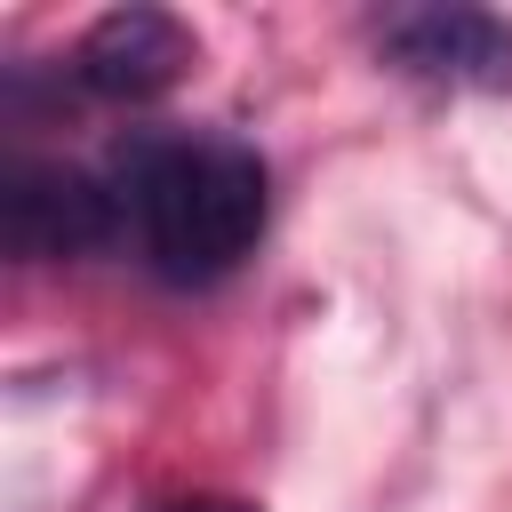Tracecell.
Listing matches in <instances>:
<instances>
[{
	"label": "cell",
	"instance_id": "1",
	"mask_svg": "<svg viewBox=\"0 0 512 512\" xmlns=\"http://www.w3.org/2000/svg\"><path fill=\"white\" fill-rule=\"evenodd\" d=\"M104 184L120 208V248H136L168 288L224 280L240 256H256L272 216L264 160L224 128H136Z\"/></svg>",
	"mask_w": 512,
	"mask_h": 512
},
{
	"label": "cell",
	"instance_id": "3",
	"mask_svg": "<svg viewBox=\"0 0 512 512\" xmlns=\"http://www.w3.org/2000/svg\"><path fill=\"white\" fill-rule=\"evenodd\" d=\"M368 40L424 88H512V24L488 8H384Z\"/></svg>",
	"mask_w": 512,
	"mask_h": 512
},
{
	"label": "cell",
	"instance_id": "4",
	"mask_svg": "<svg viewBox=\"0 0 512 512\" xmlns=\"http://www.w3.org/2000/svg\"><path fill=\"white\" fill-rule=\"evenodd\" d=\"M192 32L168 16V8H112L80 32L72 48V88L80 96H104V104H152L168 96L184 72H192Z\"/></svg>",
	"mask_w": 512,
	"mask_h": 512
},
{
	"label": "cell",
	"instance_id": "2",
	"mask_svg": "<svg viewBox=\"0 0 512 512\" xmlns=\"http://www.w3.org/2000/svg\"><path fill=\"white\" fill-rule=\"evenodd\" d=\"M0 232L32 264H72V256L120 248V208H112V184L88 176V168L16 160L8 184H0Z\"/></svg>",
	"mask_w": 512,
	"mask_h": 512
},
{
	"label": "cell",
	"instance_id": "5",
	"mask_svg": "<svg viewBox=\"0 0 512 512\" xmlns=\"http://www.w3.org/2000/svg\"><path fill=\"white\" fill-rule=\"evenodd\" d=\"M160 512H256V504H240V496H176Z\"/></svg>",
	"mask_w": 512,
	"mask_h": 512
}]
</instances>
